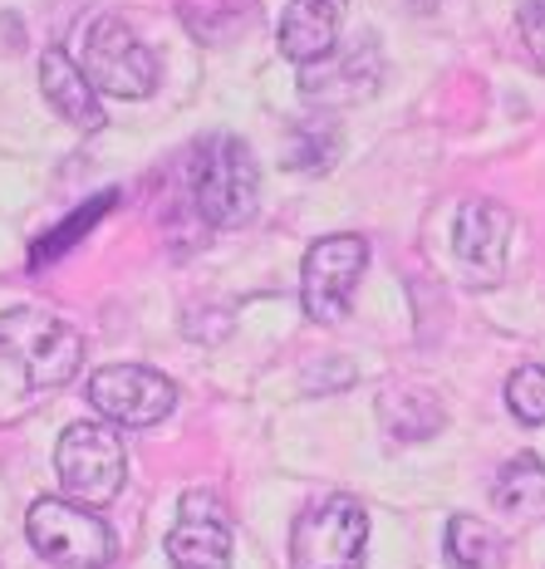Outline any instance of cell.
I'll use <instances>...</instances> for the list:
<instances>
[{"mask_svg": "<svg viewBox=\"0 0 545 569\" xmlns=\"http://www.w3.org/2000/svg\"><path fill=\"white\" fill-rule=\"evenodd\" d=\"M192 207L211 227H246L260 201V168L236 133H207L187 162Z\"/></svg>", "mask_w": 545, "mask_h": 569, "instance_id": "6da1fadb", "label": "cell"}, {"mask_svg": "<svg viewBox=\"0 0 545 569\" xmlns=\"http://www.w3.org/2000/svg\"><path fill=\"white\" fill-rule=\"evenodd\" d=\"M0 349L26 369L30 393L65 388L85 363V335L50 310H6L0 315Z\"/></svg>", "mask_w": 545, "mask_h": 569, "instance_id": "7a4b0ae2", "label": "cell"}, {"mask_svg": "<svg viewBox=\"0 0 545 569\" xmlns=\"http://www.w3.org/2000/svg\"><path fill=\"white\" fill-rule=\"evenodd\" d=\"M59 481H65V496L89 511L118 501L128 481V452H123V437H118L113 422H75L65 437H59V452H54Z\"/></svg>", "mask_w": 545, "mask_h": 569, "instance_id": "3957f363", "label": "cell"}, {"mask_svg": "<svg viewBox=\"0 0 545 569\" xmlns=\"http://www.w3.org/2000/svg\"><path fill=\"white\" fill-rule=\"evenodd\" d=\"M79 69H85L93 93H109V99H148L158 89V54L118 16H99L85 30Z\"/></svg>", "mask_w": 545, "mask_h": 569, "instance_id": "277c9868", "label": "cell"}, {"mask_svg": "<svg viewBox=\"0 0 545 569\" xmlns=\"http://www.w3.org/2000/svg\"><path fill=\"white\" fill-rule=\"evenodd\" d=\"M369 545V511L354 496H329L310 506L290 530V565L295 569H364Z\"/></svg>", "mask_w": 545, "mask_h": 569, "instance_id": "5b68a950", "label": "cell"}, {"mask_svg": "<svg viewBox=\"0 0 545 569\" xmlns=\"http://www.w3.org/2000/svg\"><path fill=\"white\" fill-rule=\"evenodd\" d=\"M30 545L50 565L65 569H103L113 560V536L89 506L69 501V496H44L30 506Z\"/></svg>", "mask_w": 545, "mask_h": 569, "instance_id": "8992f818", "label": "cell"}, {"mask_svg": "<svg viewBox=\"0 0 545 569\" xmlns=\"http://www.w3.org/2000/svg\"><path fill=\"white\" fill-rule=\"evenodd\" d=\"M369 266V241L364 236H325L305 251L300 266V305L315 325H339L354 305V290H359V276Z\"/></svg>", "mask_w": 545, "mask_h": 569, "instance_id": "52a82bcc", "label": "cell"}, {"mask_svg": "<svg viewBox=\"0 0 545 569\" xmlns=\"http://www.w3.org/2000/svg\"><path fill=\"white\" fill-rule=\"evenodd\" d=\"M89 402L113 427H152L177 408V388L143 363H109L89 378Z\"/></svg>", "mask_w": 545, "mask_h": 569, "instance_id": "ba28073f", "label": "cell"}, {"mask_svg": "<svg viewBox=\"0 0 545 569\" xmlns=\"http://www.w3.org/2000/svg\"><path fill=\"white\" fill-rule=\"evenodd\" d=\"M384 79V50H378L374 34L345 44V50H329L325 59L300 64V93L319 109H349V103L369 99Z\"/></svg>", "mask_w": 545, "mask_h": 569, "instance_id": "9c48e42d", "label": "cell"}, {"mask_svg": "<svg viewBox=\"0 0 545 569\" xmlns=\"http://www.w3.org/2000/svg\"><path fill=\"white\" fill-rule=\"evenodd\" d=\"M172 569H231V520L211 491H187L168 530Z\"/></svg>", "mask_w": 545, "mask_h": 569, "instance_id": "30bf717a", "label": "cell"}, {"mask_svg": "<svg viewBox=\"0 0 545 569\" xmlns=\"http://www.w3.org/2000/svg\"><path fill=\"white\" fill-rule=\"evenodd\" d=\"M512 236H516V217L502 201H467V207L457 211L453 251L462 266H467V276H477V284H496L506 276Z\"/></svg>", "mask_w": 545, "mask_h": 569, "instance_id": "8fae6325", "label": "cell"}, {"mask_svg": "<svg viewBox=\"0 0 545 569\" xmlns=\"http://www.w3.org/2000/svg\"><path fill=\"white\" fill-rule=\"evenodd\" d=\"M339 20H345V0H286L280 10V54L290 64H310L325 59L339 44Z\"/></svg>", "mask_w": 545, "mask_h": 569, "instance_id": "7c38bea8", "label": "cell"}, {"mask_svg": "<svg viewBox=\"0 0 545 569\" xmlns=\"http://www.w3.org/2000/svg\"><path fill=\"white\" fill-rule=\"evenodd\" d=\"M40 93L69 128H79V133H99V128L109 123V118H103L99 93H93V84L85 79V69H79L65 50H44V59H40Z\"/></svg>", "mask_w": 545, "mask_h": 569, "instance_id": "4fadbf2b", "label": "cell"}, {"mask_svg": "<svg viewBox=\"0 0 545 569\" xmlns=\"http://www.w3.org/2000/svg\"><path fill=\"white\" fill-rule=\"evenodd\" d=\"M378 418L398 437V442H428V437L443 427V402L423 388H388L378 398Z\"/></svg>", "mask_w": 545, "mask_h": 569, "instance_id": "5bb4252c", "label": "cell"}, {"mask_svg": "<svg viewBox=\"0 0 545 569\" xmlns=\"http://www.w3.org/2000/svg\"><path fill=\"white\" fill-rule=\"evenodd\" d=\"M492 501L502 506V511H516V516L541 511L545 506V461L536 452H516L502 471H496Z\"/></svg>", "mask_w": 545, "mask_h": 569, "instance_id": "9a60e30c", "label": "cell"}, {"mask_svg": "<svg viewBox=\"0 0 545 569\" xmlns=\"http://www.w3.org/2000/svg\"><path fill=\"white\" fill-rule=\"evenodd\" d=\"M447 555L457 569H492L502 560V536L477 516H453L447 520Z\"/></svg>", "mask_w": 545, "mask_h": 569, "instance_id": "2e32d148", "label": "cell"}, {"mask_svg": "<svg viewBox=\"0 0 545 569\" xmlns=\"http://www.w3.org/2000/svg\"><path fill=\"white\" fill-rule=\"evenodd\" d=\"M339 158V133L329 123H295L290 128V168L295 172H329Z\"/></svg>", "mask_w": 545, "mask_h": 569, "instance_id": "e0dca14e", "label": "cell"}, {"mask_svg": "<svg viewBox=\"0 0 545 569\" xmlns=\"http://www.w3.org/2000/svg\"><path fill=\"white\" fill-rule=\"evenodd\" d=\"M506 408H512V418L526 422V427L545 422V369L541 363H521V369L506 378Z\"/></svg>", "mask_w": 545, "mask_h": 569, "instance_id": "ac0fdd59", "label": "cell"}, {"mask_svg": "<svg viewBox=\"0 0 545 569\" xmlns=\"http://www.w3.org/2000/svg\"><path fill=\"white\" fill-rule=\"evenodd\" d=\"M516 30H521V40H526V54L545 69V0H526V6L516 10Z\"/></svg>", "mask_w": 545, "mask_h": 569, "instance_id": "d6986e66", "label": "cell"}, {"mask_svg": "<svg viewBox=\"0 0 545 569\" xmlns=\"http://www.w3.org/2000/svg\"><path fill=\"white\" fill-rule=\"evenodd\" d=\"M418 6H433V0H418Z\"/></svg>", "mask_w": 545, "mask_h": 569, "instance_id": "ffe728a7", "label": "cell"}]
</instances>
